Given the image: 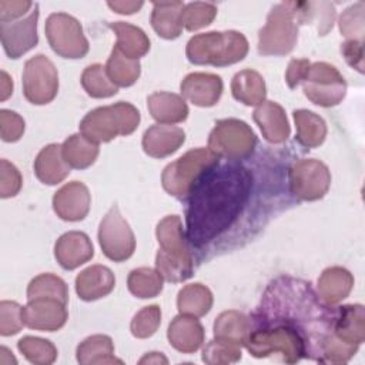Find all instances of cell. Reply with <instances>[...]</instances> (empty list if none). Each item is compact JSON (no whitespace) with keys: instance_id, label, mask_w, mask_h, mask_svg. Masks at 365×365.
I'll list each match as a JSON object with an SVG mask.
<instances>
[{"instance_id":"6da1fadb","label":"cell","mask_w":365,"mask_h":365,"mask_svg":"<svg viewBox=\"0 0 365 365\" xmlns=\"http://www.w3.org/2000/svg\"><path fill=\"white\" fill-rule=\"evenodd\" d=\"M252 190L251 171L235 161L217 164L191 191L185 211V235L202 247L224 234L242 214Z\"/></svg>"},{"instance_id":"7a4b0ae2","label":"cell","mask_w":365,"mask_h":365,"mask_svg":"<svg viewBox=\"0 0 365 365\" xmlns=\"http://www.w3.org/2000/svg\"><path fill=\"white\" fill-rule=\"evenodd\" d=\"M248 53V40L235 30L208 31L192 36L185 48L190 63L197 66L225 67L235 64Z\"/></svg>"},{"instance_id":"3957f363","label":"cell","mask_w":365,"mask_h":365,"mask_svg":"<svg viewBox=\"0 0 365 365\" xmlns=\"http://www.w3.org/2000/svg\"><path fill=\"white\" fill-rule=\"evenodd\" d=\"M244 346L255 358L281 354L287 364H297L307 356V344L302 334L292 325L279 321H268L267 327L251 331Z\"/></svg>"},{"instance_id":"277c9868","label":"cell","mask_w":365,"mask_h":365,"mask_svg":"<svg viewBox=\"0 0 365 365\" xmlns=\"http://www.w3.org/2000/svg\"><path fill=\"white\" fill-rule=\"evenodd\" d=\"M140 124V111L127 101L103 106L87 113L80 121V134L100 144L117 135H130Z\"/></svg>"},{"instance_id":"5b68a950","label":"cell","mask_w":365,"mask_h":365,"mask_svg":"<svg viewBox=\"0 0 365 365\" xmlns=\"http://www.w3.org/2000/svg\"><path fill=\"white\" fill-rule=\"evenodd\" d=\"M217 164H220V157L210 148H192L164 168L161 174L163 188L170 195L182 200Z\"/></svg>"},{"instance_id":"8992f818","label":"cell","mask_w":365,"mask_h":365,"mask_svg":"<svg viewBox=\"0 0 365 365\" xmlns=\"http://www.w3.org/2000/svg\"><path fill=\"white\" fill-rule=\"evenodd\" d=\"M298 41V23L288 4L271 9L265 26L258 33V53L262 56H285Z\"/></svg>"},{"instance_id":"52a82bcc","label":"cell","mask_w":365,"mask_h":365,"mask_svg":"<svg viewBox=\"0 0 365 365\" xmlns=\"http://www.w3.org/2000/svg\"><path fill=\"white\" fill-rule=\"evenodd\" d=\"M257 145V135L242 120H218L208 135V148L218 157L231 161L244 160L252 154Z\"/></svg>"},{"instance_id":"ba28073f","label":"cell","mask_w":365,"mask_h":365,"mask_svg":"<svg viewBox=\"0 0 365 365\" xmlns=\"http://www.w3.org/2000/svg\"><path fill=\"white\" fill-rule=\"evenodd\" d=\"M305 97L319 107L338 106L346 94V81L338 68L325 61L312 63L302 80Z\"/></svg>"},{"instance_id":"9c48e42d","label":"cell","mask_w":365,"mask_h":365,"mask_svg":"<svg viewBox=\"0 0 365 365\" xmlns=\"http://www.w3.org/2000/svg\"><path fill=\"white\" fill-rule=\"evenodd\" d=\"M46 37L56 54L63 58H81L88 53V41L80 21L67 13H51L46 20Z\"/></svg>"},{"instance_id":"30bf717a","label":"cell","mask_w":365,"mask_h":365,"mask_svg":"<svg viewBox=\"0 0 365 365\" xmlns=\"http://www.w3.org/2000/svg\"><path fill=\"white\" fill-rule=\"evenodd\" d=\"M58 91V73L53 61L44 54L29 58L23 70V94L36 106L51 103Z\"/></svg>"},{"instance_id":"8fae6325","label":"cell","mask_w":365,"mask_h":365,"mask_svg":"<svg viewBox=\"0 0 365 365\" xmlns=\"http://www.w3.org/2000/svg\"><path fill=\"white\" fill-rule=\"evenodd\" d=\"M98 242L103 254L114 262H123L134 254V232L117 205H113L103 217L98 227Z\"/></svg>"},{"instance_id":"7c38bea8","label":"cell","mask_w":365,"mask_h":365,"mask_svg":"<svg viewBox=\"0 0 365 365\" xmlns=\"http://www.w3.org/2000/svg\"><path fill=\"white\" fill-rule=\"evenodd\" d=\"M288 180L291 194L302 201H317L328 192L331 173L319 160L301 158L289 168Z\"/></svg>"},{"instance_id":"4fadbf2b","label":"cell","mask_w":365,"mask_h":365,"mask_svg":"<svg viewBox=\"0 0 365 365\" xmlns=\"http://www.w3.org/2000/svg\"><path fill=\"white\" fill-rule=\"evenodd\" d=\"M38 4L29 16L17 21L0 23V37L6 54L10 58H19L38 43L37 36Z\"/></svg>"},{"instance_id":"5bb4252c","label":"cell","mask_w":365,"mask_h":365,"mask_svg":"<svg viewBox=\"0 0 365 365\" xmlns=\"http://www.w3.org/2000/svg\"><path fill=\"white\" fill-rule=\"evenodd\" d=\"M67 304L54 298H36L30 299L23 307L24 325L37 329L53 332L64 327L67 321Z\"/></svg>"},{"instance_id":"9a60e30c","label":"cell","mask_w":365,"mask_h":365,"mask_svg":"<svg viewBox=\"0 0 365 365\" xmlns=\"http://www.w3.org/2000/svg\"><path fill=\"white\" fill-rule=\"evenodd\" d=\"M91 197L86 184L70 181L54 192L53 210L64 221H81L90 211Z\"/></svg>"},{"instance_id":"2e32d148","label":"cell","mask_w":365,"mask_h":365,"mask_svg":"<svg viewBox=\"0 0 365 365\" xmlns=\"http://www.w3.org/2000/svg\"><path fill=\"white\" fill-rule=\"evenodd\" d=\"M222 80L212 73H190L180 84L184 98L198 107H212L222 94Z\"/></svg>"},{"instance_id":"e0dca14e","label":"cell","mask_w":365,"mask_h":365,"mask_svg":"<svg viewBox=\"0 0 365 365\" xmlns=\"http://www.w3.org/2000/svg\"><path fill=\"white\" fill-rule=\"evenodd\" d=\"M94 255L91 240L81 231H68L63 234L54 245V257L61 268L76 269L90 261Z\"/></svg>"},{"instance_id":"ac0fdd59","label":"cell","mask_w":365,"mask_h":365,"mask_svg":"<svg viewBox=\"0 0 365 365\" xmlns=\"http://www.w3.org/2000/svg\"><path fill=\"white\" fill-rule=\"evenodd\" d=\"M185 141L181 127L171 124H154L143 135V150L154 158H164L174 154Z\"/></svg>"},{"instance_id":"d6986e66","label":"cell","mask_w":365,"mask_h":365,"mask_svg":"<svg viewBox=\"0 0 365 365\" xmlns=\"http://www.w3.org/2000/svg\"><path fill=\"white\" fill-rule=\"evenodd\" d=\"M204 328L197 317L185 314L177 315L167 329L170 345L182 354H192L198 351L204 342Z\"/></svg>"},{"instance_id":"ffe728a7","label":"cell","mask_w":365,"mask_h":365,"mask_svg":"<svg viewBox=\"0 0 365 365\" xmlns=\"http://www.w3.org/2000/svg\"><path fill=\"white\" fill-rule=\"evenodd\" d=\"M252 117L268 143L281 144L289 137L291 127L285 110L278 103L264 101L255 108Z\"/></svg>"},{"instance_id":"44dd1931","label":"cell","mask_w":365,"mask_h":365,"mask_svg":"<svg viewBox=\"0 0 365 365\" xmlns=\"http://www.w3.org/2000/svg\"><path fill=\"white\" fill-rule=\"evenodd\" d=\"M115 287L113 271L104 265H91L76 277V292L83 301H96L107 297Z\"/></svg>"},{"instance_id":"7402d4cb","label":"cell","mask_w":365,"mask_h":365,"mask_svg":"<svg viewBox=\"0 0 365 365\" xmlns=\"http://www.w3.org/2000/svg\"><path fill=\"white\" fill-rule=\"evenodd\" d=\"M70 165L63 157L60 144H48L40 150L34 160V174L43 184L56 185L70 174Z\"/></svg>"},{"instance_id":"603a6c76","label":"cell","mask_w":365,"mask_h":365,"mask_svg":"<svg viewBox=\"0 0 365 365\" xmlns=\"http://www.w3.org/2000/svg\"><path fill=\"white\" fill-rule=\"evenodd\" d=\"M147 107L158 124H175L188 117V106L178 94L155 91L147 97Z\"/></svg>"},{"instance_id":"cb8c5ba5","label":"cell","mask_w":365,"mask_h":365,"mask_svg":"<svg viewBox=\"0 0 365 365\" xmlns=\"http://www.w3.org/2000/svg\"><path fill=\"white\" fill-rule=\"evenodd\" d=\"M334 334L344 342L361 345L365 341V309L361 304L338 307Z\"/></svg>"},{"instance_id":"d4e9b609","label":"cell","mask_w":365,"mask_h":365,"mask_svg":"<svg viewBox=\"0 0 365 365\" xmlns=\"http://www.w3.org/2000/svg\"><path fill=\"white\" fill-rule=\"evenodd\" d=\"M318 295L327 305H335L345 299L354 288L352 274L342 267H329L318 278Z\"/></svg>"},{"instance_id":"484cf974","label":"cell","mask_w":365,"mask_h":365,"mask_svg":"<svg viewBox=\"0 0 365 365\" xmlns=\"http://www.w3.org/2000/svg\"><path fill=\"white\" fill-rule=\"evenodd\" d=\"M182 9V1H153L150 20L154 31L165 40H174L180 37L184 29L181 20Z\"/></svg>"},{"instance_id":"4316f807","label":"cell","mask_w":365,"mask_h":365,"mask_svg":"<svg viewBox=\"0 0 365 365\" xmlns=\"http://www.w3.org/2000/svg\"><path fill=\"white\" fill-rule=\"evenodd\" d=\"M252 331L251 319L235 309L221 312L214 322V338L244 346Z\"/></svg>"},{"instance_id":"83f0119b","label":"cell","mask_w":365,"mask_h":365,"mask_svg":"<svg viewBox=\"0 0 365 365\" xmlns=\"http://www.w3.org/2000/svg\"><path fill=\"white\" fill-rule=\"evenodd\" d=\"M155 235L157 241L160 244V250L184 257V258H192L190 248H188V241L185 231L182 228L181 218L178 215H167L164 217L155 228Z\"/></svg>"},{"instance_id":"f1b7e54d","label":"cell","mask_w":365,"mask_h":365,"mask_svg":"<svg viewBox=\"0 0 365 365\" xmlns=\"http://www.w3.org/2000/svg\"><path fill=\"white\" fill-rule=\"evenodd\" d=\"M298 24L314 23L319 36H325L334 26L335 9L331 3L319 1H288Z\"/></svg>"},{"instance_id":"f546056e","label":"cell","mask_w":365,"mask_h":365,"mask_svg":"<svg viewBox=\"0 0 365 365\" xmlns=\"http://www.w3.org/2000/svg\"><path fill=\"white\" fill-rule=\"evenodd\" d=\"M234 98L245 106H259L265 101L267 88L262 76L251 68L238 71L231 80Z\"/></svg>"},{"instance_id":"4dcf8cb0","label":"cell","mask_w":365,"mask_h":365,"mask_svg":"<svg viewBox=\"0 0 365 365\" xmlns=\"http://www.w3.org/2000/svg\"><path fill=\"white\" fill-rule=\"evenodd\" d=\"M108 27L115 33L117 41L115 48L124 56L138 60L145 56L150 50V38L147 34L137 26H133L125 21L110 23Z\"/></svg>"},{"instance_id":"1f68e13d","label":"cell","mask_w":365,"mask_h":365,"mask_svg":"<svg viewBox=\"0 0 365 365\" xmlns=\"http://www.w3.org/2000/svg\"><path fill=\"white\" fill-rule=\"evenodd\" d=\"M77 361L81 365H101V364H123L114 356V344L107 335H91L78 344L76 351Z\"/></svg>"},{"instance_id":"d6a6232c","label":"cell","mask_w":365,"mask_h":365,"mask_svg":"<svg viewBox=\"0 0 365 365\" xmlns=\"http://www.w3.org/2000/svg\"><path fill=\"white\" fill-rule=\"evenodd\" d=\"M297 135L295 140L305 148L319 147L327 137V124L322 117L309 110H295L292 113Z\"/></svg>"},{"instance_id":"836d02e7","label":"cell","mask_w":365,"mask_h":365,"mask_svg":"<svg viewBox=\"0 0 365 365\" xmlns=\"http://www.w3.org/2000/svg\"><path fill=\"white\" fill-rule=\"evenodd\" d=\"M63 157L71 168L84 170L94 164L98 157V144L87 140L81 134H73L61 144Z\"/></svg>"},{"instance_id":"e575fe53","label":"cell","mask_w":365,"mask_h":365,"mask_svg":"<svg viewBox=\"0 0 365 365\" xmlns=\"http://www.w3.org/2000/svg\"><path fill=\"white\" fill-rule=\"evenodd\" d=\"M177 307L180 314L197 318L204 317L212 307V294L205 285L200 282L188 284L180 289L177 297Z\"/></svg>"},{"instance_id":"d590c367","label":"cell","mask_w":365,"mask_h":365,"mask_svg":"<svg viewBox=\"0 0 365 365\" xmlns=\"http://www.w3.org/2000/svg\"><path fill=\"white\" fill-rule=\"evenodd\" d=\"M106 71L110 80L117 87H130L138 80L141 73V66L138 60L124 56L121 51H118L114 47L107 60Z\"/></svg>"},{"instance_id":"8d00e7d4","label":"cell","mask_w":365,"mask_h":365,"mask_svg":"<svg viewBox=\"0 0 365 365\" xmlns=\"http://www.w3.org/2000/svg\"><path fill=\"white\" fill-rule=\"evenodd\" d=\"M164 278L157 269L148 267H140L133 269L127 278L128 291L141 299L154 298L163 291Z\"/></svg>"},{"instance_id":"74e56055","label":"cell","mask_w":365,"mask_h":365,"mask_svg":"<svg viewBox=\"0 0 365 365\" xmlns=\"http://www.w3.org/2000/svg\"><path fill=\"white\" fill-rule=\"evenodd\" d=\"M80 81L86 93L93 98H108L118 91V87L107 76L106 67L98 63L86 67Z\"/></svg>"},{"instance_id":"f35d334b","label":"cell","mask_w":365,"mask_h":365,"mask_svg":"<svg viewBox=\"0 0 365 365\" xmlns=\"http://www.w3.org/2000/svg\"><path fill=\"white\" fill-rule=\"evenodd\" d=\"M155 269L168 282H182L192 275V258L173 255L158 250L155 255Z\"/></svg>"},{"instance_id":"ab89813d","label":"cell","mask_w":365,"mask_h":365,"mask_svg":"<svg viewBox=\"0 0 365 365\" xmlns=\"http://www.w3.org/2000/svg\"><path fill=\"white\" fill-rule=\"evenodd\" d=\"M36 298H54L67 304L68 289L60 277L51 272L40 274L34 277L27 287V299L30 301Z\"/></svg>"},{"instance_id":"60d3db41","label":"cell","mask_w":365,"mask_h":365,"mask_svg":"<svg viewBox=\"0 0 365 365\" xmlns=\"http://www.w3.org/2000/svg\"><path fill=\"white\" fill-rule=\"evenodd\" d=\"M19 351L23 356L37 365H50L57 359V348L48 339H43L38 336H23L17 342Z\"/></svg>"},{"instance_id":"b9f144b4","label":"cell","mask_w":365,"mask_h":365,"mask_svg":"<svg viewBox=\"0 0 365 365\" xmlns=\"http://www.w3.org/2000/svg\"><path fill=\"white\" fill-rule=\"evenodd\" d=\"M217 16V6L214 3L205 1H192L184 4L181 20L184 29L188 31H195L202 27H207L212 23Z\"/></svg>"},{"instance_id":"7bdbcfd3","label":"cell","mask_w":365,"mask_h":365,"mask_svg":"<svg viewBox=\"0 0 365 365\" xmlns=\"http://www.w3.org/2000/svg\"><path fill=\"white\" fill-rule=\"evenodd\" d=\"M339 31L346 40L364 41L365 33V3L358 1L342 11L339 16Z\"/></svg>"},{"instance_id":"ee69618b","label":"cell","mask_w":365,"mask_h":365,"mask_svg":"<svg viewBox=\"0 0 365 365\" xmlns=\"http://www.w3.org/2000/svg\"><path fill=\"white\" fill-rule=\"evenodd\" d=\"M202 361L210 365L234 364L241 359V346L214 338L202 349Z\"/></svg>"},{"instance_id":"f6af8a7d","label":"cell","mask_w":365,"mask_h":365,"mask_svg":"<svg viewBox=\"0 0 365 365\" xmlns=\"http://www.w3.org/2000/svg\"><path fill=\"white\" fill-rule=\"evenodd\" d=\"M161 324V309L158 305L141 308L131 319L130 329L135 338L145 339L153 336Z\"/></svg>"},{"instance_id":"bcb514c9","label":"cell","mask_w":365,"mask_h":365,"mask_svg":"<svg viewBox=\"0 0 365 365\" xmlns=\"http://www.w3.org/2000/svg\"><path fill=\"white\" fill-rule=\"evenodd\" d=\"M24 327L23 307L16 301L0 302V334L3 336L16 335Z\"/></svg>"},{"instance_id":"7dc6e473","label":"cell","mask_w":365,"mask_h":365,"mask_svg":"<svg viewBox=\"0 0 365 365\" xmlns=\"http://www.w3.org/2000/svg\"><path fill=\"white\" fill-rule=\"evenodd\" d=\"M23 178L17 167L7 160L0 161V197L9 198L19 194L21 190Z\"/></svg>"},{"instance_id":"c3c4849f","label":"cell","mask_w":365,"mask_h":365,"mask_svg":"<svg viewBox=\"0 0 365 365\" xmlns=\"http://www.w3.org/2000/svg\"><path fill=\"white\" fill-rule=\"evenodd\" d=\"M24 133V120L11 110L0 111V135L6 143H14L21 138Z\"/></svg>"},{"instance_id":"681fc988","label":"cell","mask_w":365,"mask_h":365,"mask_svg":"<svg viewBox=\"0 0 365 365\" xmlns=\"http://www.w3.org/2000/svg\"><path fill=\"white\" fill-rule=\"evenodd\" d=\"M341 53L345 61L358 73H364V41L345 40L341 44Z\"/></svg>"},{"instance_id":"f907efd6","label":"cell","mask_w":365,"mask_h":365,"mask_svg":"<svg viewBox=\"0 0 365 365\" xmlns=\"http://www.w3.org/2000/svg\"><path fill=\"white\" fill-rule=\"evenodd\" d=\"M33 7L27 0H0V23H9L23 17Z\"/></svg>"},{"instance_id":"816d5d0a","label":"cell","mask_w":365,"mask_h":365,"mask_svg":"<svg viewBox=\"0 0 365 365\" xmlns=\"http://www.w3.org/2000/svg\"><path fill=\"white\" fill-rule=\"evenodd\" d=\"M309 66L311 63L307 58H292L289 61L285 73V81L289 88H295L302 83Z\"/></svg>"},{"instance_id":"f5cc1de1","label":"cell","mask_w":365,"mask_h":365,"mask_svg":"<svg viewBox=\"0 0 365 365\" xmlns=\"http://www.w3.org/2000/svg\"><path fill=\"white\" fill-rule=\"evenodd\" d=\"M143 1H108L107 6L120 14H133L143 7Z\"/></svg>"},{"instance_id":"db71d44e","label":"cell","mask_w":365,"mask_h":365,"mask_svg":"<svg viewBox=\"0 0 365 365\" xmlns=\"http://www.w3.org/2000/svg\"><path fill=\"white\" fill-rule=\"evenodd\" d=\"M0 76H1V80H0V87H1L0 100L4 101V100H7L13 94V81H11L10 76L4 70H1Z\"/></svg>"},{"instance_id":"11a10c76","label":"cell","mask_w":365,"mask_h":365,"mask_svg":"<svg viewBox=\"0 0 365 365\" xmlns=\"http://www.w3.org/2000/svg\"><path fill=\"white\" fill-rule=\"evenodd\" d=\"M138 362L140 364H167L168 359L161 352H148Z\"/></svg>"},{"instance_id":"9f6ffc18","label":"cell","mask_w":365,"mask_h":365,"mask_svg":"<svg viewBox=\"0 0 365 365\" xmlns=\"http://www.w3.org/2000/svg\"><path fill=\"white\" fill-rule=\"evenodd\" d=\"M0 364H1V365L17 364L16 358L11 355V352H10L6 346H1V348H0Z\"/></svg>"}]
</instances>
